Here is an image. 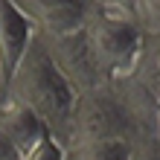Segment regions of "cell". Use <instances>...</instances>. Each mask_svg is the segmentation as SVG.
Returning <instances> with one entry per match:
<instances>
[{"mask_svg":"<svg viewBox=\"0 0 160 160\" xmlns=\"http://www.w3.org/2000/svg\"><path fill=\"white\" fill-rule=\"evenodd\" d=\"M76 96H79L76 88L52 61L44 38L35 35L32 44L26 47L23 58L15 64V70L6 79V102L29 108L32 114H38L47 122L50 134L58 137L67 125Z\"/></svg>","mask_w":160,"mask_h":160,"instance_id":"obj_1","label":"cell"},{"mask_svg":"<svg viewBox=\"0 0 160 160\" xmlns=\"http://www.w3.org/2000/svg\"><path fill=\"white\" fill-rule=\"evenodd\" d=\"M84 35H88L90 52L99 64V73L105 76L108 84L128 79L143 61L148 50V38H154L140 29L131 15L93 9V6L84 21Z\"/></svg>","mask_w":160,"mask_h":160,"instance_id":"obj_2","label":"cell"},{"mask_svg":"<svg viewBox=\"0 0 160 160\" xmlns=\"http://www.w3.org/2000/svg\"><path fill=\"white\" fill-rule=\"evenodd\" d=\"M143 134H152V131H146L134 119L122 93L114 84H102V88L84 90L76 96L67 125L55 140L64 146V143H73V140H99V137L137 140Z\"/></svg>","mask_w":160,"mask_h":160,"instance_id":"obj_3","label":"cell"},{"mask_svg":"<svg viewBox=\"0 0 160 160\" xmlns=\"http://www.w3.org/2000/svg\"><path fill=\"white\" fill-rule=\"evenodd\" d=\"M44 44H47V50H50L52 61L58 64V70L67 76V82L73 84V88H76V93H84V90H93V88L108 84L105 76L99 73V64H96V58H93V52H90L84 26L76 29V32L58 35V38H44Z\"/></svg>","mask_w":160,"mask_h":160,"instance_id":"obj_4","label":"cell"},{"mask_svg":"<svg viewBox=\"0 0 160 160\" xmlns=\"http://www.w3.org/2000/svg\"><path fill=\"white\" fill-rule=\"evenodd\" d=\"M35 32L44 38L76 32L90 15V0H12Z\"/></svg>","mask_w":160,"mask_h":160,"instance_id":"obj_5","label":"cell"},{"mask_svg":"<svg viewBox=\"0 0 160 160\" xmlns=\"http://www.w3.org/2000/svg\"><path fill=\"white\" fill-rule=\"evenodd\" d=\"M35 35H38L35 26L18 12L12 0H0V67H3L6 79L15 70V64L23 58L26 47L32 44Z\"/></svg>","mask_w":160,"mask_h":160,"instance_id":"obj_6","label":"cell"},{"mask_svg":"<svg viewBox=\"0 0 160 160\" xmlns=\"http://www.w3.org/2000/svg\"><path fill=\"white\" fill-rule=\"evenodd\" d=\"M0 131L9 137V143L15 146V152H18L21 160L50 134L47 122L38 114H32L23 105H15V102H3L0 105Z\"/></svg>","mask_w":160,"mask_h":160,"instance_id":"obj_7","label":"cell"},{"mask_svg":"<svg viewBox=\"0 0 160 160\" xmlns=\"http://www.w3.org/2000/svg\"><path fill=\"white\" fill-rule=\"evenodd\" d=\"M131 152H134V140H122V137L64 143V160H131Z\"/></svg>","mask_w":160,"mask_h":160,"instance_id":"obj_8","label":"cell"},{"mask_svg":"<svg viewBox=\"0 0 160 160\" xmlns=\"http://www.w3.org/2000/svg\"><path fill=\"white\" fill-rule=\"evenodd\" d=\"M131 18L146 35H157L160 21V0H131Z\"/></svg>","mask_w":160,"mask_h":160,"instance_id":"obj_9","label":"cell"},{"mask_svg":"<svg viewBox=\"0 0 160 160\" xmlns=\"http://www.w3.org/2000/svg\"><path fill=\"white\" fill-rule=\"evenodd\" d=\"M23 160H64V146H61L52 134H47Z\"/></svg>","mask_w":160,"mask_h":160,"instance_id":"obj_10","label":"cell"},{"mask_svg":"<svg viewBox=\"0 0 160 160\" xmlns=\"http://www.w3.org/2000/svg\"><path fill=\"white\" fill-rule=\"evenodd\" d=\"M93 9H108V12H125L131 15V0H90Z\"/></svg>","mask_w":160,"mask_h":160,"instance_id":"obj_11","label":"cell"},{"mask_svg":"<svg viewBox=\"0 0 160 160\" xmlns=\"http://www.w3.org/2000/svg\"><path fill=\"white\" fill-rule=\"evenodd\" d=\"M0 160H21L18 157V152H15V146L9 143V137L0 131Z\"/></svg>","mask_w":160,"mask_h":160,"instance_id":"obj_12","label":"cell"},{"mask_svg":"<svg viewBox=\"0 0 160 160\" xmlns=\"http://www.w3.org/2000/svg\"><path fill=\"white\" fill-rule=\"evenodd\" d=\"M6 102V76H3V67H0V105Z\"/></svg>","mask_w":160,"mask_h":160,"instance_id":"obj_13","label":"cell"}]
</instances>
